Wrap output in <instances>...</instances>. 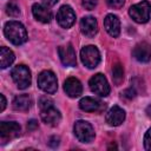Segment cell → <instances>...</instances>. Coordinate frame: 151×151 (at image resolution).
<instances>
[{"label":"cell","instance_id":"1","mask_svg":"<svg viewBox=\"0 0 151 151\" xmlns=\"http://www.w3.org/2000/svg\"><path fill=\"white\" fill-rule=\"evenodd\" d=\"M5 37L13 44V45H22L27 40V32L25 26L19 21H8L4 27Z\"/></svg>","mask_w":151,"mask_h":151},{"label":"cell","instance_id":"2","mask_svg":"<svg viewBox=\"0 0 151 151\" xmlns=\"http://www.w3.org/2000/svg\"><path fill=\"white\" fill-rule=\"evenodd\" d=\"M130 17L138 24H145L150 19L151 14V4L147 0H143L133 6L130 7L129 9Z\"/></svg>","mask_w":151,"mask_h":151},{"label":"cell","instance_id":"3","mask_svg":"<svg viewBox=\"0 0 151 151\" xmlns=\"http://www.w3.org/2000/svg\"><path fill=\"white\" fill-rule=\"evenodd\" d=\"M11 76L18 88L25 90L31 85V71L25 65H17L12 68Z\"/></svg>","mask_w":151,"mask_h":151},{"label":"cell","instance_id":"4","mask_svg":"<svg viewBox=\"0 0 151 151\" xmlns=\"http://www.w3.org/2000/svg\"><path fill=\"white\" fill-rule=\"evenodd\" d=\"M73 130L77 139L81 143H91L94 139V130L86 120H77L74 123Z\"/></svg>","mask_w":151,"mask_h":151},{"label":"cell","instance_id":"5","mask_svg":"<svg viewBox=\"0 0 151 151\" xmlns=\"http://www.w3.org/2000/svg\"><path fill=\"white\" fill-rule=\"evenodd\" d=\"M80 59H81V63L87 68H94L100 63V53L96 46L88 45L81 48Z\"/></svg>","mask_w":151,"mask_h":151},{"label":"cell","instance_id":"6","mask_svg":"<svg viewBox=\"0 0 151 151\" xmlns=\"http://www.w3.org/2000/svg\"><path fill=\"white\" fill-rule=\"evenodd\" d=\"M38 86L46 93L53 94L58 88L57 77L52 71H42L38 76Z\"/></svg>","mask_w":151,"mask_h":151},{"label":"cell","instance_id":"7","mask_svg":"<svg viewBox=\"0 0 151 151\" xmlns=\"http://www.w3.org/2000/svg\"><path fill=\"white\" fill-rule=\"evenodd\" d=\"M90 88L94 94H98L100 97H106L110 93V85L106 80V78L101 73L94 74L90 81H88Z\"/></svg>","mask_w":151,"mask_h":151},{"label":"cell","instance_id":"8","mask_svg":"<svg viewBox=\"0 0 151 151\" xmlns=\"http://www.w3.org/2000/svg\"><path fill=\"white\" fill-rule=\"evenodd\" d=\"M57 21L63 28H70L76 21V13L71 6L64 5L57 13Z\"/></svg>","mask_w":151,"mask_h":151},{"label":"cell","instance_id":"9","mask_svg":"<svg viewBox=\"0 0 151 151\" xmlns=\"http://www.w3.org/2000/svg\"><path fill=\"white\" fill-rule=\"evenodd\" d=\"M58 54L59 58L65 66H76L77 65V57L76 51L71 44H66L58 47Z\"/></svg>","mask_w":151,"mask_h":151},{"label":"cell","instance_id":"10","mask_svg":"<svg viewBox=\"0 0 151 151\" xmlns=\"http://www.w3.org/2000/svg\"><path fill=\"white\" fill-rule=\"evenodd\" d=\"M20 133V125L15 122H1L0 123V137L2 140L18 137Z\"/></svg>","mask_w":151,"mask_h":151},{"label":"cell","instance_id":"11","mask_svg":"<svg viewBox=\"0 0 151 151\" xmlns=\"http://www.w3.org/2000/svg\"><path fill=\"white\" fill-rule=\"evenodd\" d=\"M105 119L110 126H118L125 120V111L118 105H114L107 111Z\"/></svg>","mask_w":151,"mask_h":151},{"label":"cell","instance_id":"12","mask_svg":"<svg viewBox=\"0 0 151 151\" xmlns=\"http://www.w3.org/2000/svg\"><path fill=\"white\" fill-rule=\"evenodd\" d=\"M132 55L136 60L140 63H149L151 60V46L147 42L142 41L134 46Z\"/></svg>","mask_w":151,"mask_h":151},{"label":"cell","instance_id":"13","mask_svg":"<svg viewBox=\"0 0 151 151\" xmlns=\"http://www.w3.org/2000/svg\"><path fill=\"white\" fill-rule=\"evenodd\" d=\"M40 117H41V120L50 125V126H55L59 124L60 119H61V114L60 112L54 107V106H51V107H47V109H44V110H40Z\"/></svg>","mask_w":151,"mask_h":151},{"label":"cell","instance_id":"14","mask_svg":"<svg viewBox=\"0 0 151 151\" xmlns=\"http://www.w3.org/2000/svg\"><path fill=\"white\" fill-rule=\"evenodd\" d=\"M80 29L81 33L84 35H86L87 38H92L96 35V33L98 32V22L96 20V18L93 17H84L80 20Z\"/></svg>","mask_w":151,"mask_h":151},{"label":"cell","instance_id":"15","mask_svg":"<svg viewBox=\"0 0 151 151\" xmlns=\"http://www.w3.org/2000/svg\"><path fill=\"white\" fill-rule=\"evenodd\" d=\"M104 27L106 29V32L113 37L117 38L120 34V21L119 18L114 14H107L104 19Z\"/></svg>","mask_w":151,"mask_h":151},{"label":"cell","instance_id":"16","mask_svg":"<svg viewBox=\"0 0 151 151\" xmlns=\"http://www.w3.org/2000/svg\"><path fill=\"white\" fill-rule=\"evenodd\" d=\"M79 107L86 112H99L105 109V104L92 97H84L79 101Z\"/></svg>","mask_w":151,"mask_h":151},{"label":"cell","instance_id":"17","mask_svg":"<svg viewBox=\"0 0 151 151\" xmlns=\"http://www.w3.org/2000/svg\"><path fill=\"white\" fill-rule=\"evenodd\" d=\"M64 91L66 92V94L71 98H77L83 92V86L81 83L73 77H70L65 80L64 83Z\"/></svg>","mask_w":151,"mask_h":151},{"label":"cell","instance_id":"18","mask_svg":"<svg viewBox=\"0 0 151 151\" xmlns=\"http://www.w3.org/2000/svg\"><path fill=\"white\" fill-rule=\"evenodd\" d=\"M32 13H33V17L42 22V24H47L51 21L52 19V12L51 9H48L47 6L45 5H40V4H34L32 6Z\"/></svg>","mask_w":151,"mask_h":151},{"label":"cell","instance_id":"19","mask_svg":"<svg viewBox=\"0 0 151 151\" xmlns=\"http://www.w3.org/2000/svg\"><path fill=\"white\" fill-rule=\"evenodd\" d=\"M31 104H32V100H31L28 94L17 96L13 99V103H12L13 109L17 110V111H27L31 107Z\"/></svg>","mask_w":151,"mask_h":151},{"label":"cell","instance_id":"20","mask_svg":"<svg viewBox=\"0 0 151 151\" xmlns=\"http://www.w3.org/2000/svg\"><path fill=\"white\" fill-rule=\"evenodd\" d=\"M14 59H15L14 53L9 48H7L5 46H2L0 48V67L1 68H6V67L11 66L13 64Z\"/></svg>","mask_w":151,"mask_h":151},{"label":"cell","instance_id":"21","mask_svg":"<svg viewBox=\"0 0 151 151\" xmlns=\"http://www.w3.org/2000/svg\"><path fill=\"white\" fill-rule=\"evenodd\" d=\"M112 78H113V81L117 86L120 85L123 79H124V70L119 63H117L112 66Z\"/></svg>","mask_w":151,"mask_h":151},{"label":"cell","instance_id":"22","mask_svg":"<svg viewBox=\"0 0 151 151\" xmlns=\"http://www.w3.org/2000/svg\"><path fill=\"white\" fill-rule=\"evenodd\" d=\"M6 13L9 15V17H18L20 14V8L18 6V4L15 1H9L7 2L6 5Z\"/></svg>","mask_w":151,"mask_h":151},{"label":"cell","instance_id":"23","mask_svg":"<svg viewBox=\"0 0 151 151\" xmlns=\"http://www.w3.org/2000/svg\"><path fill=\"white\" fill-rule=\"evenodd\" d=\"M39 107L40 110H44V109H47V107H51L53 106V100L51 98H47V97H41L39 99Z\"/></svg>","mask_w":151,"mask_h":151},{"label":"cell","instance_id":"24","mask_svg":"<svg viewBox=\"0 0 151 151\" xmlns=\"http://www.w3.org/2000/svg\"><path fill=\"white\" fill-rule=\"evenodd\" d=\"M97 4H98L97 0H83V1H81L83 7H84L85 9H87V11H92V9H94L96 6H97Z\"/></svg>","mask_w":151,"mask_h":151},{"label":"cell","instance_id":"25","mask_svg":"<svg viewBox=\"0 0 151 151\" xmlns=\"http://www.w3.org/2000/svg\"><path fill=\"white\" fill-rule=\"evenodd\" d=\"M144 147L147 151H151V127L146 131L144 136Z\"/></svg>","mask_w":151,"mask_h":151},{"label":"cell","instance_id":"26","mask_svg":"<svg viewBox=\"0 0 151 151\" xmlns=\"http://www.w3.org/2000/svg\"><path fill=\"white\" fill-rule=\"evenodd\" d=\"M107 4L111 8H116L119 9L124 6V0H107Z\"/></svg>","mask_w":151,"mask_h":151},{"label":"cell","instance_id":"27","mask_svg":"<svg viewBox=\"0 0 151 151\" xmlns=\"http://www.w3.org/2000/svg\"><path fill=\"white\" fill-rule=\"evenodd\" d=\"M122 97H123V98H126V99H133V98L136 97V91H134V88L130 87V88L125 90L124 92H122Z\"/></svg>","mask_w":151,"mask_h":151},{"label":"cell","instance_id":"28","mask_svg":"<svg viewBox=\"0 0 151 151\" xmlns=\"http://www.w3.org/2000/svg\"><path fill=\"white\" fill-rule=\"evenodd\" d=\"M59 137H51V139H50V142H48V145L51 146V147H57L58 145H59Z\"/></svg>","mask_w":151,"mask_h":151},{"label":"cell","instance_id":"29","mask_svg":"<svg viewBox=\"0 0 151 151\" xmlns=\"http://www.w3.org/2000/svg\"><path fill=\"white\" fill-rule=\"evenodd\" d=\"M37 127H38V122H37V120L32 119V120L28 122V124H27V129H28L29 131H32V130H34V129H37Z\"/></svg>","mask_w":151,"mask_h":151},{"label":"cell","instance_id":"30","mask_svg":"<svg viewBox=\"0 0 151 151\" xmlns=\"http://www.w3.org/2000/svg\"><path fill=\"white\" fill-rule=\"evenodd\" d=\"M42 1V4L45 5V6H47V7H52V6H54L59 0H41Z\"/></svg>","mask_w":151,"mask_h":151},{"label":"cell","instance_id":"31","mask_svg":"<svg viewBox=\"0 0 151 151\" xmlns=\"http://www.w3.org/2000/svg\"><path fill=\"white\" fill-rule=\"evenodd\" d=\"M0 98H1V111H4L6 107V98L4 94H0Z\"/></svg>","mask_w":151,"mask_h":151},{"label":"cell","instance_id":"32","mask_svg":"<svg viewBox=\"0 0 151 151\" xmlns=\"http://www.w3.org/2000/svg\"><path fill=\"white\" fill-rule=\"evenodd\" d=\"M146 114H147V116H149V117L151 118V105L146 107Z\"/></svg>","mask_w":151,"mask_h":151}]
</instances>
